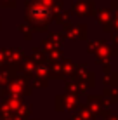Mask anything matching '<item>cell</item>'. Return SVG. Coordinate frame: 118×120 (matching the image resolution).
<instances>
[{
	"label": "cell",
	"instance_id": "6da1fadb",
	"mask_svg": "<svg viewBox=\"0 0 118 120\" xmlns=\"http://www.w3.org/2000/svg\"><path fill=\"white\" fill-rule=\"evenodd\" d=\"M30 16L33 19H36V21H43V19L49 16V9H45V7H33V9L30 11Z\"/></svg>",
	"mask_w": 118,
	"mask_h": 120
}]
</instances>
